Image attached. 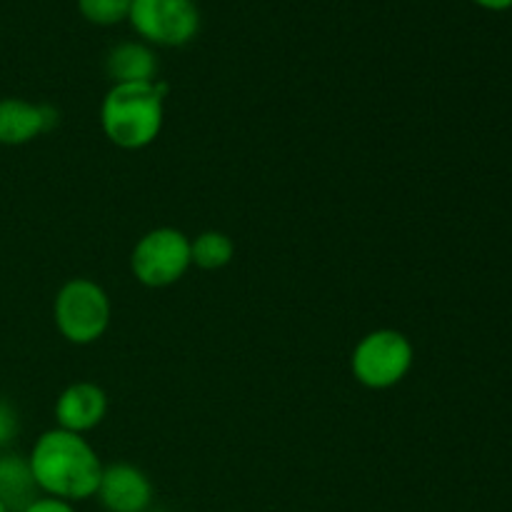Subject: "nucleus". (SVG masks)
Returning <instances> with one entry per match:
<instances>
[{
    "label": "nucleus",
    "instance_id": "obj_1",
    "mask_svg": "<svg viewBox=\"0 0 512 512\" xmlns=\"http://www.w3.org/2000/svg\"><path fill=\"white\" fill-rule=\"evenodd\" d=\"M30 473L48 498L80 503L98 493L103 463L93 445L78 433L53 428L35 440L28 455Z\"/></svg>",
    "mask_w": 512,
    "mask_h": 512
},
{
    "label": "nucleus",
    "instance_id": "obj_2",
    "mask_svg": "<svg viewBox=\"0 0 512 512\" xmlns=\"http://www.w3.org/2000/svg\"><path fill=\"white\" fill-rule=\"evenodd\" d=\"M168 85L153 83H113L100 105V125L105 138L123 150H140L155 143L163 130V100Z\"/></svg>",
    "mask_w": 512,
    "mask_h": 512
},
{
    "label": "nucleus",
    "instance_id": "obj_3",
    "mask_svg": "<svg viewBox=\"0 0 512 512\" xmlns=\"http://www.w3.org/2000/svg\"><path fill=\"white\" fill-rule=\"evenodd\" d=\"M110 313L113 308L108 293L90 278L68 280L55 295V328L73 345H90L103 338Z\"/></svg>",
    "mask_w": 512,
    "mask_h": 512
},
{
    "label": "nucleus",
    "instance_id": "obj_4",
    "mask_svg": "<svg viewBox=\"0 0 512 512\" xmlns=\"http://www.w3.org/2000/svg\"><path fill=\"white\" fill-rule=\"evenodd\" d=\"M415 360L413 343L405 333L380 328L365 335L350 355L355 380L370 390H388L403 383Z\"/></svg>",
    "mask_w": 512,
    "mask_h": 512
},
{
    "label": "nucleus",
    "instance_id": "obj_5",
    "mask_svg": "<svg viewBox=\"0 0 512 512\" xmlns=\"http://www.w3.org/2000/svg\"><path fill=\"white\" fill-rule=\"evenodd\" d=\"M190 265V238L178 228L148 230L130 253V270L145 288L178 283Z\"/></svg>",
    "mask_w": 512,
    "mask_h": 512
},
{
    "label": "nucleus",
    "instance_id": "obj_6",
    "mask_svg": "<svg viewBox=\"0 0 512 512\" xmlns=\"http://www.w3.org/2000/svg\"><path fill=\"white\" fill-rule=\"evenodd\" d=\"M128 23L150 45L180 48L200 30V10L195 0H133Z\"/></svg>",
    "mask_w": 512,
    "mask_h": 512
},
{
    "label": "nucleus",
    "instance_id": "obj_7",
    "mask_svg": "<svg viewBox=\"0 0 512 512\" xmlns=\"http://www.w3.org/2000/svg\"><path fill=\"white\" fill-rule=\"evenodd\" d=\"M95 495L108 512H148L153 503V483L135 465L115 463L103 468Z\"/></svg>",
    "mask_w": 512,
    "mask_h": 512
},
{
    "label": "nucleus",
    "instance_id": "obj_8",
    "mask_svg": "<svg viewBox=\"0 0 512 512\" xmlns=\"http://www.w3.org/2000/svg\"><path fill=\"white\" fill-rule=\"evenodd\" d=\"M108 415V395L100 385L73 383L55 400V423L70 433L85 435L98 428Z\"/></svg>",
    "mask_w": 512,
    "mask_h": 512
},
{
    "label": "nucleus",
    "instance_id": "obj_9",
    "mask_svg": "<svg viewBox=\"0 0 512 512\" xmlns=\"http://www.w3.org/2000/svg\"><path fill=\"white\" fill-rule=\"evenodd\" d=\"M58 125V110L23 98L0 100V145H25Z\"/></svg>",
    "mask_w": 512,
    "mask_h": 512
},
{
    "label": "nucleus",
    "instance_id": "obj_10",
    "mask_svg": "<svg viewBox=\"0 0 512 512\" xmlns=\"http://www.w3.org/2000/svg\"><path fill=\"white\" fill-rule=\"evenodd\" d=\"M105 73L113 83H153L158 80V58L148 43L123 40L110 48L105 58Z\"/></svg>",
    "mask_w": 512,
    "mask_h": 512
},
{
    "label": "nucleus",
    "instance_id": "obj_11",
    "mask_svg": "<svg viewBox=\"0 0 512 512\" xmlns=\"http://www.w3.org/2000/svg\"><path fill=\"white\" fill-rule=\"evenodd\" d=\"M33 473H30L28 458L20 455H5L0 458V500L8 505V510H23L35 500Z\"/></svg>",
    "mask_w": 512,
    "mask_h": 512
},
{
    "label": "nucleus",
    "instance_id": "obj_12",
    "mask_svg": "<svg viewBox=\"0 0 512 512\" xmlns=\"http://www.w3.org/2000/svg\"><path fill=\"white\" fill-rule=\"evenodd\" d=\"M235 243L230 235L220 230H205L198 238L190 240V263L200 270H220L233 260Z\"/></svg>",
    "mask_w": 512,
    "mask_h": 512
},
{
    "label": "nucleus",
    "instance_id": "obj_13",
    "mask_svg": "<svg viewBox=\"0 0 512 512\" xmlns=\"http://www.w3.org/2000/svg\"><path fill=\"white\" fill-rule=\"evenodd\" d=\"M133 0H78V10L93 25H118L128 20Z\"/></svg>",
    "mask_w": 512,
    "mask_h": 512
},
{
    "label": "nucleus",
    "instance_id": "obj_14",
    "mask_svg": "<svg viewBox=\"0 0 512 512\" xmlns=\"http://www.w3.org/2000/svg\"><path fill=\"white\" fill-rule=\"evenodd\" d=\"M18 435V413L8 400H0V448L10 445Z\"/></svg>",
    "mask_w": 512,
    "mask_h": 512
},
{
    "label": "nucleus",
    "instance_id": "obj_15",
    "mask_svg": "<svg viewBox=\"0 0 512 512\" xmlns=\"http://www.w3.org/2000/svg\"><path fill=\"white\" fill-rule=\"evenodd\" d=\"M20 512H78L73 508V503H65V500H58V498H35L33 503L25 505Z\"/></svg>",
    "mask_w": 512,
    "mask_h": 512
},
{
    "label": "nucleus",
    "instance_id": "obj_16",
    "mask_svg": "<svg viewBox=\"0 0 512 512\" xmlns=\"http://www.w3.org/2000/svg\"><path fill=\"white\" fill-rule=\"evenodd\" d=\"M475 5L485 10H493V13H503V10H512V0H473Z\"/></svg>",
    "mask_w": 512,
    "mask_h": 512
},
{
    "label": "nucleus",
    "instance_id": "obj_17",
    "mask_svg": "<svg viewBox=\"0 0 512 512\" xmlns=\"http://www.w3.org/2000/svg\"><path fill=\"white\" fill-rule=\"evenodd\" d=\"M0 512H10V510H8V505H5L3 500H0Z\"/></svg>",
    "mask_w": 512,
    "mask_h": 512
}]
</instances>
